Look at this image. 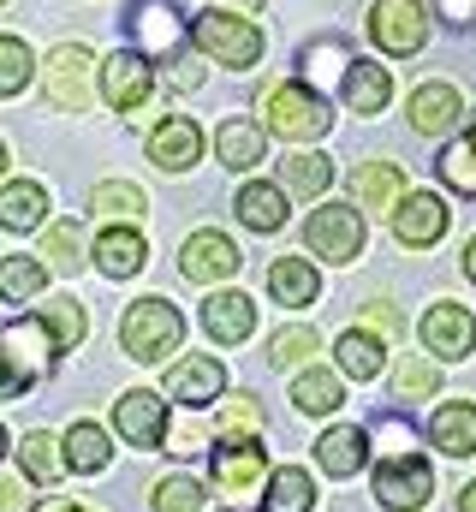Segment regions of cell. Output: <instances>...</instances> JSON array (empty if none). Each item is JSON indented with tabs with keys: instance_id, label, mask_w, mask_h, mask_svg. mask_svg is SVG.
<instances>
[{
	"instance_id": "27",
	"label": "cell",
	"mask_w": 476,
	"mask_h": 512,
	"mask_svg": "<svg viewBox=\"0 0 476 512\" xmlns=\"http://www.w3.org/2000/svg\"><path fill=\"white\" fill-rule=\"evenodd\" d=\"M143 256H149V245H143L137 227H108V233L96 239V268H102L108 280H131V274L143 268Z\"/></svg>"
},
{
	"instance_id": "52",
	"label": "cell",
	"mask_w": 476,
	"mask_h": 512,
	"mask_svg": "<svg viewBox=\"0 0 476 512\" xmlns=\"http://www.w3.org/2000/svg\"><path fill=\"white\" fill-rule=\"evenodd\" d=\"M465 274H471V280H476V239H471V245H465Z\"/></svg>"
},
{
	"instance_id": "55",
	"label": "cell",
	"mask_w": 476,
	"mask_h": 512,
	"mask_svg": "<svg viewBox=\"0 0 476 512\" xmlns=\"http://www.w3.org/2000/svg\"><path fill=\"white\" fill-rule=\"evenodd\" d=\"M471 149H476V126H471Z\"/></svg>"
},
{
	"instance_id": "18",
	"label": "cell",
	"mask_w": 476,
	"mask_h": 512,
	"mask_svg": "<svg viewBox=\"0 0 476 512\" xmlns=\"http://www.w3.org/2000/svg\"><path fill=\"white\" fill-rule=\"evenodd\" d=\"M215 483H221V495H250L256 483H268V453L256 441H221L215 447Z\"/></svg>"
},
{
	"instance_id": "32",
	"label": "cell",
	"mask_w": 476,
	"mask_h": 512,
	"mask_svg": "<svg viewBox=\"0 0 476 512\" xmlns=\"http://www.w3.org/2000/svg\"><path fill=\"white\" fill-rule=\"evenodd\" d=\"M90 209L96 215H108V221H143L149 215V197H143V185H131V179H102L96 191H90Z\"/></svg>"
},
{
	"instance_id": "20",
	"label": "cell",
	"mask_w": 476,
	"mask_h": 512,
	"mask_svg": "<svg viewBox=\"0 0 476 512\" xmlns=\"http://www.w3.org/2000/svg\"><path fill=\"white\" fill-rule=\"evenodd\" d=\"M429 441H435L447 459H471L476 453V405L471 399H447V405L429 417Z\"/></svg>"
},
{
	"instance_id": "2",
	"label": "cell",
	"mask_w": 476,
	"mask_h": 512,
	"mask_svg": "<svg viewBox=\"0 0 476 512\" xmlns=\"http://www.w3.org/2000/svg\"><path fill=\"white\" fill-rule=\"evenodd\" d=\"M256 114H262L256 126L286 137V143H310V137H322L334 126L322 90H310V84H262L256 90Z\"/></svg>"
},
{
	"instance_id": "9",
	"label": "cell",
	"mask_w": 476,
	"mask_h": 512,
	"mask_svg": "<svg viewBox=\"0 0 476 512\" xmlns=\"http://www.w3.org/2000/svg\"><path fill=\"white\" fill-rule=\"evenodd\" d=\"M96 78H102V96H108L114 114H137V108L149 102V90H155V72H149V60H143L137 48L108 54V60L96 66Z\"/></svg>"
},
{
	"instance_id": "43",
	"label": "cell",
	"mask_w": 476,
	"mask_h": 512,
	"mask_svg": "<svg viewBox=\"0 0 476 512\" xmlns=\"http://www.w3.org/2000/svg\"><path fill=\"white\" fill-rule=\"evenodd\" d=\"M435 173H441V179H447L459 197H476V149H471V143H453V149H441Z\"/></svg>"
},
{
	"instance_id": "13",
	"label": "cell",
	"mask_w": 476,
	"mask_h": 512,
	"mask_svg": "<svg viewBox=\"0 0 476 512\" xmlns=\"http://www.w3.org/2000/svg\"><path fill=\"white\" fill-rule=\"evenodd\" d=\"M149 161H155L161 173H185V167H197V161H203V126L185 120V114H167L161 126L149 131Z\"/></svg>"
},
{
	"instance_id": "15",
	"label": "cell",
	"mask_w": 476,
	"mask_h": 512,
	"mask_svg": "<svg viewBox=\"0 0 476 512\" xmlns=\"http://www.w3.org/2000/svg\"><path fill=\"white\" fill-rule=\"evenodd\" d=\"M221 393H227V370L209 352H191V358H179L167 370V399H179V405H209Z\"/></svg>"
},
{
	"instance_id": "11",
	"label": "cell",
	"mask_w": 476,
	"mask_h": 512,
	"mask_svg": "<svg viewBox=\"0 0 476 512\" xmlns=\"http://www.w3.org/2000/svg\"><path fill=\"white\" fill-rule=\"evenodd\" d=\"M238 245L221 233V227H203V233H191L185 239V251H179V274L191 280V286H215V280H233L238 274Z\"/></svg>"
},
{
	"instance_id": "6",
	"label": "cell",
	"mask_w": 476,
	"mask_h": 512,
	"mask_svg": "<svg viewBox=\"0 0 476 512\" xmlns=\"http://www.w3.org/2000/svg\"><path fill=\"white\" fill-rule=\"evenodd\" d=\"M90 78H96V54L84 42H60L42 66V84H48V102L60 114H84L90 108Z\"/></svg>"
},
{
	"instance_id": "47",
	"label": "cell",
	"mask_w": 476,
	"mask_h": 512,
	"mask_svg": "<svg viewBox=\"0 0 476 512\" xmlns=\"http://www.w3.org/2000/svg\"><path fill=\"white\" fill-rule=\"evenodd\" d=\"M441 12H447L453 24H476V0H441Z\"/></svg>"
},
{
	"instance_id": "1",
	"label": "cell",
	"mask_w": 476,
	"mask_h": 512,
	"mask_svg": "<svg viewBox=\"0 0 476 512\" xmlns=\"http://www.w3.org/2000/svg\"><path fill=\"white\" fill-rule=\"evenodd\" d=\"M54 358H60V346H54V334L42 328V316L6 322V328H0V399L30 393V387L54 370Z\"/></svg>"
},
{
	"instance_id": "53",
	"label": "cell",
	"mask_w": 476,
	"mask_h": 512,
	"mask_svg": "<svg viewBox=\"0 0 476 512\" xmlns=\"http://www.w3.org/2000/svg\"><path fill=\"white\" fill-rule=\"evenodd\" d=\"M0 173H6V143H0Z\"/></svg>"
},
{
	"instance_id": "22",
	"label": "cell",
	"mask_w": 476,
	"mask_h": 512,
	"mask_svg": "<svg viewBox=\"0 0 476 512\" xmlns=\"http://www.w3.org/2000/svg\"><path fill=\"white\" fill-rule=\"evenodd\" d=\"M215 155H221V167L250 173V167L268 161V131L256 126V120H227V126L215 131Z\"/></svg>"
},
{
	"instance_id": "42",
	"label": "cell",
	"mask_w": 476,
	"mask_h": 512,
	"mask_svg": "<svg viewBox=\"0 0 476 512\" xmlns=\"http://www.w3.org/2000/svg\"><path fill=\"white\" fill-rule=\"evenodd\" d=\"M149 507L155 512H203V483H191V477H161L155 495H149Z\"/></svg>"
},
{
	"instance_id": "49",
	"label": "cell",
	"mask_w": 476,
	"mask_h": 512,
	"mask_svg": "<svg viewBox=\"0 0 476 512\" xmlns=\"http://www.w3.org/2000/svg\"><path fill=\"white\" fill-rule=\"evenodd\" d=\"M369 322H375L381 334H399V316H393V304H369Z\"/></svg>"
},
{
	"instance_id": "56",
	"label": "cell",
	"mask_w": 476,
	"mask_h": 512,
	"mask_svg": "<svg viewBox=\"0 0 476 512\" xmlns=\"http://www.w3.org/2000/svg\"><path fill=\"white\" fill-rule=\"evenodd\" d=\"M0 6H6V0H0Z\"/></svg>"
},
{
	"instance_id": "34",
	"label": "cell",
	"mask_w": 476,
	"mask_h": 512,
	"mask_svg": "<svg viewBox=\"0 0 476 512\" xmlns=\"http://www.w3.org/2000/svg\"><path fill=\"white\" fill-rule=\"evenodd\" d=\"M114 459V447H108V429L102 423H72L66 429V465L72 471H102Z\"/></svg>"
},
{
	"instance_id": "41",
	"label": "cell",
	"mask_w": 476,
	"mask_h": 512,
	"mask_svg": "<svg viewBox=\"0 0 476 512\" xmlns=\"http://www.w3.org/2000/svg\"><path fill=\"white\" fill-rule=\"evenodd\" d=\"M316 352H322L316 328H280V334L268 340V364H280V370H298V364H310Z\"/></svg>"
},
{
	"instance_id": "25",
	"label": "cell",
	"mask_w": 476,
	"mask_h": 512,
	"mask_svg": "<svg viewBox=\"0 0 476 512\" xmlns=\"http://www.w3.org/2000/svg\"><path fill=\"white\" fill-rule=\"evenodd\" d=\"M340 96H346V108H352V114H381V108H387V96H393V78H387V66L357 60V54H352Z\"/></svg>"
},
{
	"instance_id": "48",
	"label": "cell",
	"mask_w": 476,
	"mask_h": 512,
	"mask_svg": "<svg viewBox=\"0 0 476 512\" xmlns=\"http://www.w3.org/2000/svg\"><path fill=\"white\" fill-rule=\"evenodd\" d=\"M173 84H179V90H197V84H203V66H197V60H179Z\"/></svg>"
},
{
	"instance_id": "31",
	"label": "cell",
	"mask_w": 476,
	"mask_h": 512,
	"mask_svg": "<svg viewBox=\"0 0 476 512\" xmlns=\"http://www.w3.org/2000/svg\"><path fill=\"white\" fill-rule=\"evenodd\" d=\"M316 507V483L304 465H280L268 471V495H262V512H310Z\"/></svg>"
},
{
	"instance_id": "17",
	"label": "cell",
	"mask_w": 476,
	"mask_h": 512,
	"mask_svg": "<svg viewBox=\"0 0 476 512\" xmlns=\"http://www.w3.org/2000/svg\"><path fill=\"white\" fill-rule=\"evenodd\" d=\"M203 334L215 346H244L256 334V298L250 292H215L203 304Z\"/></svg>"
},
{
	"instance_id": "16",
	"label": "cell",
	"mask_w": 476,
	"mask_h": 512,
	"mask_svg": "<svg viewBox=\"0 0 476 512\" xmlns=\"http://www.w3.org/2000/svg\"><path fill=\"white\" fill-rule=\"evenodd\" d=\"M459 114H465L459 84H417V90H411V102H405V120H411V131H423V137L453 131V126H459Z\"/></svg>"
},
{
	"instance_id": "14",
	"label": "cell",
	"mask_w": 476,
	"mask_h": 512,
	"mask_svg": "<svg viewBox=\"0 0 476 512\" xmlns=\"http://www.w3.org/2000/svg\"><path fill=\"white\" fill-rule=\"evenodd\" d=\"M423 346L435 352V358H471L476 352V322L471 310H459V304H429L423 310Z\"/></svg>"
},
{
	"instance_id": "5",
	"label": "cell",
	"mask_w": 476,
	"mask_h": 512,
	"mask_svg": "<svg viewBox=\"0 0 476 512\" xmlns=\"http://www.w3.org/2000/svg\"><path fill=\"white\" fill-rule=\"evenodd\" d=\"M435 495V471L417 447H399V453H375V501L393 512H417L429 507Z\"/></svg>"
},
{
	"instance_id": "10",
	"label": "cell",
	"mask_w": 476,
	"mask_h": 512,
	"mask_svg": "<svg viewBox=\"0 0 476 512\" xmlns=\"http://www.w3.org/2000/svg\"><path fill=\"white\" fill-rule=\"evenodd\" d=\"M114 429L125 435V447L155 453V447L167 441V399H161V393H149V387L119 393V399H114Z\"/></svg>"
},
{
	"instance_id": "30",
	"label": "cell",
	"mask_w": 476,
	"mask_h": 512,
	"mask_svg": "<svg viewBox=\"0 0 476 512\" xmlns=\"http://www.w3.org/2000/svg\"><path fill=\"white\" fill-rule=\"evenodd\" d=\"M328 185H334V161H328V155L292 149V155L280 161V191H292V197H322Z\"/></svg>"
},
{
	"instance_id": "38",
	"label": "cell",
	"mask_w": 476,
	"mask_h": 512,
	"mask_svg": "<svg viewBox=\"0 0 476 512\" xmlns=\"http://www.w3.org/2000/svg\"><path fill=\"white\" fill-rule=\"evenodd\" d=\"M42 286H48V268L42 262H30V256H6L0 262V298L6 304H30Z\"/></svg>"
},
{
	"instance_id": "44",
	"label": "cell",
	"mask_w": 476,
	"mask_h": 512,
	"mask_svg": "<svg viewBox=\"0 0 476 512\" xmlns=\"http://www.w3.org/2000/svg\"><path fill=\"white\" fill-rule=\"evenodd\" d=\"M30 48L18 42V36H0V96H18L24 84H30Z\"/></svg>"
},
{
	"instance_id": "35",
	"label": "cell",
	"mask_w": 476,
	"mask_h": 512,
	"mask_svg": "<svg viewBox=\"0 0 476 512\" xmlns=\"http://www.w3.org/2000/svg\"><path fill=\"white\" fill-rule=\"evenodd\" d=\"M42 268H54V274H78L84 268V233H78V221H54L48 233H42Z\"/></svg>"
},
{
	"instance_id": "12",
	"label": "cell",
	"mask_w": 476,
	"mask_h": 512,
	"mask_svg": "<svg viewBox=\"0 0 476 512\" xmlns=\"http://www.w3.org/2000/svg\"><path fill=\"white\" fill-rule=\"evenodd\" d=\"M441 233H447V203H441L435 191H405V197L393 203V239H399L405 251H429Z\"/></svg>"
},
{
	"instance_id": "8",
	"label": "cell",
	"mask_w": 476,
	"mask_h": 512,
	"mask_svg": "<svg viewBox=\"0 0 476 512\" xmlns=\"http://www.w3.org/2000/svg\"><path fill=\"white\" fill-rule=\"evenodd\" d=\"M304 245L322 256V262H357V251H363V215H357L352 203H322V209H310Z\"/></svg>"
},
{
	"instance_id": "21",
	"label": "cell",
	"mask_w": 476,
	"mask_h": 512,
	"mask_svg": "<svg viewBox=\"0 0 476 512\" xmlns=\"http://www.w3.org/2000/svg\"><path fill=\"white\" fill-rule=\"evenodd\" d=\"M352 191H357V209L363 215H381V209L393 215V203L405 197V173L393 161H363L352 173Z\"/></svg>"
},
{
	"instance_id": "46",
	"label": "cell",
	"mask_w": 476,
	"mask_h": 512,
	"mask_svg": "<svg viewBox=\"0 0 476 512\" xmlns=\"http://www.w3.org/2000/svg\"><path fill=\"white\" fill-rule=\"evenodd\" d=\"M0 512H30V477H0Z\"/></svg>"
},
{
	"instance_id": "54",
	"label": "cell",
	"mask_w": 476,
	"mask_h": 512,
	"mask_svg": "<svg viewBox=\"0 0 476 512\" xmlns=\"http://www.w3.org/2000/svg\"><path fill=\"white\" fill-rule=\"evenodd\" d=\"M0 453H6V429H0Z\"/></svg>"
},
{
	"instance_id": "45",
	"label": "cell",
	"mask_w": 476,
	"mask_h": 512,
	"mask_svg": "<svg viewBox=\"0 0 476 512\" xmlns=\"http://www.w3.org/2000/svg\"><path fill=\"white\" fill-rule=\"evenodd\" d=\"M435 387H441V370L423 364V358H405V364L393 370V393H399V399H429Z\"/></svg>"
},
{
	"instance_id": "7",
	"label": "cell",
	"mask_w": 476,
	"mask_h": 512,
	"mask_svg": "<svg viewBox=\"0 0 476 512\" xmlns=\"http://www.w3.org/2000/svg\"><path fill=\"white\" fill-rule=\"evenodd\" d=\"M369 42H375L381 54L405 60V54H417V48L429 42V12H423L417 0H375V6H369Z\"/></svg>"
},
{
	"instance_id": "50",
	"label": "cell",
	"mask_w": 476,
	"mask_h": 512,
	"mask_svg": "<svg viewBox=\"0 0 476 512\" xmlns=\"http://www.w3.org/2000/svg\"><path fill=\"white\" fill-rule=\"evenodd\" d=\"M459 512H476V483L465 489V495H459Z\"/></svg>"
},
{
	"instance_id": "33",
	"label": "cell",
	"mask_w": 476,
	"mask_h": 512,
	"mask_svg": "<svg viewBox=\"0 0 476 512\" xmlns=\"http://www.w3.org/2000/svg\"><path fill=\"white\" fill-rule=\"evenodd\" d=\"M292 405H298L304 417H328V411L346 405V387H340L334 370H304V376L292 382Z\"/></svg>"
},
{
	"instance_id": "40",
	"label": "cell",
	"mask_w": 476,
	"mask_h": 512,
	"mask_svg": "<svg viewBox=\"0 0 476 512\" xmlns=\"http://www.w3.org/2000/svg\"><path fill=\"white\" fill-rule=\"evenodd\" d=\"M262 435V405L256 393H227L221 399V441H256Z\"/></svg>"
},
{
	"instance_id": "26",
	"label": "cell",
	"mask_w": 476,
	"mask_h": 512,
	"mask_svg": "<svg viewBox=\"0 0 476 512\" xmlns=\"http://www.w3.org/2000/svg\"><path fill=\"white\" fill-rule=\"evenodd\" d=\"M42 221H48V191H42L36 179L0 185V227H6V233H30V227H42Z\"/></svg>"
},
{
	"instance_id": "3",
	"label": "cell",
	"mask_w": 476,
	"mask_h": 512,
	"mask_svg": "<svg viewBox=\"0 0 476 512\" xmlns=\"http://www.w3.org/2000/svg\"><path fill=\"white\" fill-rule=\"evenodd\" d=\"M179 340H185V316L167 298H137L119 322V346L137 364H161L167 352H179Z\"/></svg>"
},
{
	"instance_id": "51",
	"label": "cell",
	"mask_w": 476,
	"mask_h": 512,
	"mask_svg": "<svg viewBox=\"0 0 476 512\" xmlns=\"http://www.w3.org/2000/svg\"><path fill=\"white\" fill-rule=\"evenodd\" d=\"M42 512H90V507H78V501H54V507H42Z\"/></svg>"
},
{
	"instance_id": "28",
	"label": "cell",
	"mask_w": 476,
	"mask_h": 512,
	"mask_svg": "<svg viewBox=\"0 0 476 512\" xmlns=\"http://www.w3.org/2000/svg\"><path fill=\"white\" fill-rule=\"evenodd\" d=\"M233 209L250 233H280V227H286V191H280V185H262V179L244 185L233 197Z\"/></svg>"
},
{
	"instance_id": "37",
	"label": "cell",
	"mask_w": 476,
	"mask_h": 512,
	"mask_svg": "<svg viewBox=\"0 0 476 512\" xmlns=\"http://www.w3.org/2000/svg\"><path fill=\"white\" fill-rule=\"evenodd\" d=\"M18 459H24V477H30V483H54V477L66 471V453H60V441H54V435H42V429H30V435H24Z\"/></svg>"
},
{
	"instance_id": "19",
	"label": "cell",
	"mask_w": 476,
	"mask_h": 512,
	"mask_svg": "<svg viewBox=\"0 0 476 512\" xmlns=\"http://www.w3.org/2000/svg\"><path fill=\"white\" fill-rule=\"evenodd\" d=\"M268 298L286 304V310L316 304V298H322V274H316V262H310V256H280V262L268 268Z\"/></svg>"
},
{
	"instance_id": "4",
	"label": "cell",
	"mask_w": 476,
	"mask_h": 512,
	"mask_svg": "<svg viewBox=\"0 0 476 512\" xmlns=\"http://www.w3.org/2000/svg\"><path fill=\"white\" fill-rule=\"evenodd\" d=\"M191 42H197L209 60L233 66V72L256 66V60H262V48H268V36H262L250 18L227 12V6H209V12H197V24H191Z\"/></svg>"
},
{
	"instance_id": "39",
	"label": "cell",
	"mask_w": 476,
	"mask_h": 512,
	"mask_svg": "<svg viewBox=\"0 0 476 512\" xmlns=\"http://www.w3.org/2000/svg\"><path fill=\"white\" fill-rule=\"evenodd\" d=\"M346 66H352V48L334 42V36L304 48V78H310V84H346Z\"/></svg>"
},
{
	"instance_id": "23",
	"label": "cell",
	"mask_w": 476,
	"mask_h": 512,
	"mask_svg": "<svg viewBox=\"0 0 476 512\" xmlns=\"http://www.w3.org/2000/svg\"><path fill=\"white\" fill-rule=\"evenodd\" d=\"M131 36H137L143 54H173L185 30H179V12H173V6H161V0H137V6H131Z\"/></svg>"
},
{
	"instance_id": "36",
	"label": "cell",
	"mask_w": 476,
	"mask_h": 512,
	"mask_svg": "<svg viewBox=\"0 0 476 512\" xmlns=\"http://www.w3.org/2000/svg\"><path fill=\"white\" fill-rule=\"evenodd\" d=\"M36 316H42V328L54 334V346H60V352H72V346L84 340V328H90V316H84V304H78V298H54V304H42Z\"/></svg>"
},
{
	"instance_id": "29",
	"label": "cell",
	"mask_w": 476,
	"mask_h": 512,
	"mask_svg": "<svg viewBox=\"0 0 476 512\" xmlns=\"http://www.w3.org/2000/svg\"><path fill=\"white\" fill-rule=\"evenodd\" d=\"M334 358H340V376H352V382H375L387 370V352H381V340L369 328H346L340 346H334Z\"/></svg>"
},
{
	"instance_id": "24",
	"label": "cell",
	"mask_w": 476,
	"mask_h": 512,
	"mask_svg": "<svg viewBox=\"0 0 476 512\" xmlns=\"http://www.w3.org/2000/svg\"><path fill=\"white\" fill-rule=\"evenodd\" d=\"M363 459H369V435L352 429V423H334V429L316 441V465H322L328 477H357Z\"/></svg>"
}]
</instances>
